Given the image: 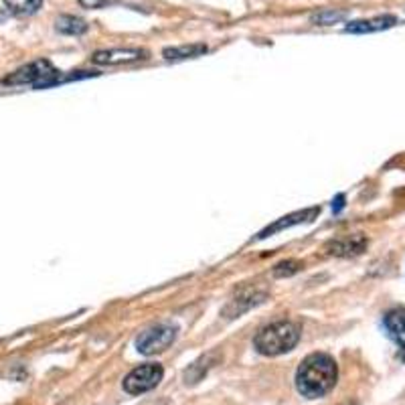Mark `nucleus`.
<instances>
[{"label": "nucleus", "mask_w": 405, "mask_h": 405, "mask_svg": "<svg viewBox=\"0 0 405 405\" xmlns=\"http://www.w3.org/2000/svg\"><path fill=\"white\" fill-rule=\"evenodd\" d=\"M339 377V369L335 359L327 353L308 354L296 371V387L308 399L325 397Z\"/></svg>", "instance_id": "f257e3e1"}, {"label": "nucleus", "mask_w": 405, "mask_h": 405, "mask_svg": "<svg viewBox=\"0 0 405 405\" xmlns=\"http://www.w3.org/2000/svg\"><path fill=\"white\" fill-rule=\"evenodd\" d=\"M298 340H300V328L294 322L280 320V322L262 328L253 340V344H256L258 353L265 354V357H278V354L292 351L298 344Z\"/></svg>", "instance_id": "f03ea898"}, {"label": "nucleus", "mask_w": 405, "mask_h": 405, "mask_svg": "<svg viewBox=\"0 0 405 405\" xmlns=\"http://www.w3.org/2000/svg\"><path fill=\"white\" fill-rule=\"evenodd\" d=\"M59 78V71L53 67L51 61L47 59H37L33 63L19 67L11 75L2 79L4 85H35V88H49L55 85Z\"/></svg>", "instance_id": "7ed1b4c3"}, {"label": "nucleus", "mask_w": 405, "mask_h": 405, "mask_svg": "<svg viewBox=\"0 0 405 405\" xmlns=\"http://www.w3.org/2000/svg\"><path fill=\"white\" fill-rule=\"evenodd\" d=\"M162 367L158 363H146V365L136 367L132 369L130 373L124 377V391L130 393V395H140V393L150 391L154 389L158 383L162 381Z\"/></svg>", "instance_id": "20e7f679"}, {"label": "nucleus", "mask_w": 405, "mask_h": 405, "mask_svg": "<svg viewBox=\"0 0 405 405\" xmlns=\"http://www.w3.org/2000/svg\"><path fill=\"white\" fill-rule=\"evenodd\" d=\"M177 327L172 325H157L144 330L142 335L136 339V349L142 354H157L167 351L170 344L177 340Z\"/></svg>", "instance_id": "39448f33"}, {"label": "nucleus", "mask_w": 405, "mask_h": 405, "mask_svg": "<svg viewBox=\"0 0 405 405\" xmlns=\"http://www.w3.org/2000/svg\"><path fill=\"white\" fill-rule=\"evenodd\" d=\"M265 298H268V294L260 292V290H241L236 298H231V300L227 302V306L223 308L221 314L227 320H233V318H239L241 314L249 312L251 308L263 304Z\"/></svg>", "instance_id": "423d86ee"}, {"label": "nucleus", "mask_w": 405, "mask_h": 405, "mask_svg": "<svg viewBox=\"0 0 405 405\" xmlns=\"http://www.w3.org/2000/svg\"><path fill=\"white\" fill-rule=\"evenodd\" d=\"M148 51L146 49H136V47H126V49H105V51H95L92 55V61L95 65H120V63H132L146 59Z\"/></svg>", "instance_id": "0eeeda50"}, {"label": "nucleus", "mask_w": 405, "mask_h": 405, "mask_svg": "<svg viewBox=\"0 0 405 405\" xmlns=\"http://www.w3.org/2000/svg\"><path fill=\"white\" fill-rule=\"evenodd\" d=\"M367 237L357 233V236H344L339 239H332L325 246V251L328 256H337V258H354L361 256L367 249Z\"/></svg>", "instance_id": "6e6552de"}, {"label": "nucleus", "mask_w": 405, "mask_h": 405, "mask_svg": "<svg viewBox=\"0 0 405 405\" xmlns=\"http://www.w3.org/2000/svg\"><path fill=\"white\" fill-rule=\"evenodd\" d=\"M318 213H320V209H318V207H312V209L296 211V213H292V215H286V217H282V219H278L275 223H272L270 227H265L262 233L258 236V239H265V237L274 236V233H280V231H284V229H290V227H294V225H300V223L312 221Z\"/></svg>", "instance_id": "1a4fd4ad"}, {"label": "nucleus", "mask_w": 405, "mask_h": 405, "mask_svg": "<svg viewBox=\"0 0 405 405\" xmlns=\"http://www.w3.org/2000/svg\"><path fill=\"white\" fill-rule=\"evenodd\" d=\"M397 25V16L395 14H381L375 19H365V21H354L344 26L347 33L353 35H367V33H379V31H387Z\"/></svg>", "instance_id": "9d476101"}, {"label": "nucleus", "mask_w": 405, "mask_h": 405, "mask_svg": "<svg viewBox=\"0 0 405 405\" xmlns=\"http://www.w3.org/2000/svg\"><path fill=\"white\" fill-rule=\"evenodd\" d=\"M383 325H385V330H387L389 339L399 347L401 359H405V308L391 310V312L385 316Z\"/></svg>", "instance_id": "9b49d317"}, {"label": "nucleus", "mask_w": 405, "mask_h": 405, "mask_svg": "<svg viewBox=\"0 0 405 405\" xmlns=\"http://www.w3.org/2000/svg\"><path fill=\"white\" fill-rule=\"evenodd\" d=\"M207 53L205 43H191V45H179V47H167L162 57L167 61H183V59H195Z\"/></svg>", "instance_id": "f8f14e48"}, {"label": "nucleus", "mask_w": 405, "mask_h": 405, "mask_svg": "<svg viewBox=\"0 0 405 405\" xmlns=\"http://www.w3.org/2000/svg\"><path fill=\"white\" fill-rule=\"evenodd\" d=\"M55 28L59 31V33H63V35H83V33H88V28L90 25L83 21V19H79V16H73V14H61L57 21H55Z\"/></svg>", "instance_id": "ddd939ff"}, {"label": "nucleus", "mask_w": 405, "mask_h": 405, "mask_svg": "<svg viewBox=\"0 0 405 405\" xmlns=\"http://www.w3.org/2000/svg\"><path fill=\"white\" fill-rule=\"evenodd\" d=\"M4 6L16 16H31L43 6V0H4Z\"/></svg>", "instance_id": "4468645a"}, {"label": "nucleus", "mask_w": 405, "mask_h": 405, "mask_svg": "<svg viewBox=\"0 0 405 405\" xmlns=\"http://www.w3.org/2000/svg\"><path fill=\"white\" fill-rule=\"evenodd\" d=\"M349 16L347 11H332V9H327V11H320V13L312 14V21L314 25H320V26H328V25H335V23H340V21H344Z\"/></svg>", "instance_id": "2eb2a0df"}, {"label": "nucleus", "mask_w": 405, "mask_h": 405, "mask_svg": "<svg viewBox=\"0 0 405 405\" xmlns=\"http://www.w3.org/2000/svg\"><path fill=\"white\" fill-rule=\"evenodd\" d=\"M302 263L298 260H286V262H280L274 268V278H288V275L300 272Z\"/></svg>", "instance_id": "dca6fc26"}, {"label": "nucleus", "mask_w": 405, "mask_h": 405, "mask_svg": "<svg viewBox=\"0 0 405 405\" xmlns=\"http://www.w3.org/2000/svg\"><path fill=\"white\" fill-rule=\"evenodd\" d=\"M78 2L83 9H104V6L118 2V0H78Z\"/></svg>", "instance_id": "f3484780"}, {"label": "nucleus", "mask_w": 405, "mask_h": 405, "mask_svg": "<svg viewBox=\"0 0 405 405\" xmlns=\"http://www.w3.org/2000/svg\"><path fill=\"white\" fill-rule=\"evenodd\" d=\"M342 201H344V199H342V196H339V199H337V207H335V209L339 211L340 207H342Z\"/></svg>", "instance_id": "a211bd4d"}]
</instances>
